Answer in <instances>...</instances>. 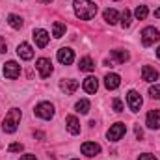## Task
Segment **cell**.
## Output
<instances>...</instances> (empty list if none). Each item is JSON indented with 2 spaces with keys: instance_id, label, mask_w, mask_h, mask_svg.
I'll use <instances>...</instances> for the list:
<instances>
[{
  "instance_id": "cell-18",
  "label": "cell",
  "mask_w": 160,
  "mask_h": 160,
  "mask_svg": "<svg viewBox=\"0 0 160 160\" xmlns=\"http://www.w3.org/2000/svg\"><path fill=\"white\" fill-rule=\"evenodd\" d=\"M65 125H67V130H69L73 136L80 134V123L75 116H67V118H65Z\"/></svg>"
},
{
  "instance_id": "cell-31",
  "label": "cell",
  "mask_w": 160,
  "mask_h": 160,
  "mask_svg": "<svg viewBox=\"0 0 160 160\" xmlns=\"http://www.w3.org/2000/svg\"><path fill=\"white\" fill-rule=\"evenodd\" d=\"M6 50H8V43L4 38H0V52H6Z\"/></svg>"
},
{
  "instance_id": "cell-13",
  "label": "cell",
  "mask_w": 160,
  "mask_h": 160,
  "mask_svg": "<svg viewBox=\"0 0 160 160\" xmlns=\"http://www.w3.org/2000/svg\"><path fill=\"white\" fill-rule=\"evenodd\" d=\"M145 125L153 130H158L160 128V110H151L145 118Z\"/></svg>"
},
{
  "instance_id": "cell-6",
  "label": "cell",
  "mask_w": 160,
  "mask_h": 160,
  "mask_svg": "<svg viewBox=\"0 0 160 160\" xmlns=\"http://www.w3.org/2000/svg\"><path fill=\"white\" fill-rule=\"evenodd\" d=\"M125 132H127L125 123H116V125H112L110 130L106 132V138H108L110 142H119L121 138L125 136Z\"/></svg>"
},
{
  "instance_id": "cell-36",
  "label": "cell",
  "mask_w": 160,
  "mask_h": 160,
  "mask_svg": "<svg viewBox=\"0 0 160 160\" xmlns=\"http://www.w3.org/2000/svg\"><path fill=\"white\" fill-rule=\"evenodd\" d=\"M157 58L160 60V47H158V50H157Z\"/></svg>"
},
{
  "instance_id": "cell-5",
  "label": "cell",
  "mask_w": 160,
  "mask_h": 160,
  "mask_svg": "<svg viewBox=\"0 0 160 160\" xmlns=\"http://www.w3.org/2000/svg\"><path fill=\"white\" fill-rule=\"evenodd\" d=\"M34 114L41 119H52L54 118V106L50 102H39L34 110Z\"/></svg>"
},
{
  "instance_id": "cell-9",
  "label": "cell",
  "mask_w": 160,
  "mask_h": 160,
  "mask_svg": "<svg viewBox=\"0 0 160 160\" xmlns=\"http://www.w3.org/2000/svg\"><path fill=\"white\" fill-rule=\"evenodd\" d=\"M32 38H34L36 45H38L39 48H45V47L48 45V41H50L48 32H47V30H43V28H36V30H34V34H32Z\"/></svg>"
},
{
  "instance_id": "cell-24",
  "label": "cell",
  "mask_w": 160,
  "mask_h": 160,
  "mask_svg": "<svg viewBox=\"0 0 160 160\" xmlns=\"http://www.w3.org/2000/svg\"><path fill=\"white\" fill-rule=\"evenodd\" d=\"M147 15H149V9H147V6H138V8L134 9V17H136L138 21H143Z\"/></svg>"
},
{
  "instance_id": "cell-34",
  "label": "cell",
  "mask_w": 160,
  "mask_h": 160,
  "mask_svg": "<svg viewBox=\"0 0 160 160\" xmlns=\"http://www.w3.org/2000/svg\"><path fill=\"white\" fill-rule=\"evenodd\" d=\"M155 17H157V19H160V8H158V9H155Z\"/></svg>"
},
{
  "instance_id": "cell-11",
  "label": "cell",
  "mask_w": 160,
  "mask_h": 160,
  "mask_svg": "<svg viewBox=\"0 0 160 160\" xmlns=\"http://www.w3.org/2000/svg\"><path fill=\"white\" fill-rule=\"evenodd\" d=\"M80 151H82V155H86V157H97V155L101 153V145L95 143V142H84V143L80 145Z\"/></svg>"
},
{
  "instance_id": "cell-15",
  "label": "cell",
  "mask_w": 160,
  "mask_h": 160,
  "mask_svg": "<svg viewBox=\"0 0 160 160\" xmlns=\"http://www.w3.org/2000/svg\"><path fill=\"white\" fill-rule=\"evenodd\" d=\"M82 88H84L86 93L93 95V93H97V89H99V80L95 78V77H88V78L82 82Z\"/></svg>"
},
{
  "instance_id": "cell-30",
  "label": "cell",
  "mask_w": 160,
  "mask_h": 160,
  "mask_svg": "<svg viewBox=\"0 0 160 160\" xmlns=\"http://www.w3.org/2000/svg\"><path fill=\"white\" fill-rule=\"evenodd\" d=\"M138 160H157V157L155 155H149V153H143V155L138 157Z\"/></svg>"
},
{
  "instance_id": "cell-20",
  "label": "cell",
  "mask_w": 160,
  "mask_h": 160,
  "mask_svg": "<svg viewBox=\"0 0 160 160\" xmlns=\"http://www.w3.org/2000/svg\"><path fill=\"white\" fill-rule=\"evenodd\" d=\"M102 17H104V21L108 22V24H116L118 21H119V13L116 11V9H104V13H102Z\"/></svg>"
},
{
  "instance_id": "cell-12",
  "label": "cell",
  "mask_w": 160,
  "mask_h": 160,
  "mask_svg": "<svg viewBox=\"0 0 160 160\" xmlns=\"http://www.w3.org/2000/svg\"><path fill=\"white\" fill-rule=\"evenodd\" d=\"M78 80H73V78H67V80H62L60 82V89L65 93V95H73L77 89H78Z\"/></svg>"
},
{
  "instance_id": "cell-2",
  "label": "cell",
  "mask_w": 160,
  "mask_h": 160,
  "mask_svg": "<svg viewBox=\"0 0 160 160\" xmlns=\"http://www.w3.org/2000/svg\"><path fill=\"white\" fill-rule=\"evenodd\" d=\"M19 123H21V110H19V108H11V110L6 114L4 121H2V130L8 132V134H11V132L17 130Z\"/></svg>"
},
{
  "instance_id": "cell-32",
  "label": "cell",
  "mask_w": 160,
  "mask_h": 160,
  "mask_svg": "<svg viewBox=\"0 0 160 160\" xmlns=\"http://www.w3.org/2000/svg\"><path fill=\"white\" fill-rule=\"evenodd\" d=\"M21 160H38V158H36V155H22Z\"/></svg>"
},
{
  "instance_id": "cell-37",
  "label": "cell",
  "mask_w": 160,
  "mask_h": 160,
  "mask_svg": "<svg viewBox=\"0 0 160 160\" xmlns=\"http://www.w3.org/2000/svg\"><path fill=\"white\" fill-rule=\"evenodd\" d=\"M73 160H78V158H73Z\"/></svg>"
},
{
  "instance_id": "cell-28",
  "label": "cell",
  "mask_w": 160,
  "mask_h": 160,
  "mask_svg": "<svg viewBox=\"0 0 160 160\" xmlns=\"http://www.w3.org/2000/svg\"><path fill=\"white\" fill-rule=\"evenodd\" d=\"M22 149H24V145H22V143H11V145L8 147V151H9V153H21Z\"/></svg>"
},
{
  "instance_id": "cell-17",
  "label": "cell",
  "mask_w": 160,
  "mask_h": 160,
  "mask_svg": "<svg viewBox=\"0 0 160 160\" xmlns=\"http://www.w3.org/2000/svg\"><path fill=\"white\" fill-rule=\"evenodd\" d=\"M119 84H121V77L116 75V73H108V75L104 77V86H106V89H118Z\"/></svg>"
},
{
  "instance_id": "cell-10",
  "label": "cell",
  "mask_w": 160,
  "mask_h": 160,
  "mask_svg": "<svg viewBox=\"0 0 160 160\" xmlns=\"http://www.w3.org/2000/svg\"><path fill=\"white\" fill-rule=\"evenodd\" d=\"M21 75V65L17 62H8L4 63V77L9 80H15L17 77Z\"/></svg>"
},
{
  "instance_id": "cell-29",
  "label": "cell",
  "mask_w": 160,
  "mask_h": 160,
  "mask_svg": "<svg viewBox=\"0 0 160 160\" xmlns=\"http://www.w3.org/2000/svg\"><path fill=\"white\" fill-rule=\"evenodd\" d=\"M112 106H114V110H116L118 114H119V112H123V102H121V99H114Z\"/></svg>"
},
{
  "instance_id": "cell-8",
  "label": "cell",
  "mask_w": 160,
  "mask_h": 160,
  "mask_svg": "<svg viewBox=\"0 0 160 160\" xmlns=\"http://www.w3.org/2000/svg\"><path fill=\"white\" fill-rule=\"evenodd\" d=\"M58 62H60L62 65H71V63L75 62V50L69 48V47L60 48V50H58Z\"/></svg>"
},
{
  "instance_id": "cell-25",
  "label": "cell",
  "mask_w": 160,
  "mask_h": 160,
  "mask_svg": "<svg viewBox=\"0 0 160 160\" xmlns=\"http://www.w3.org/2000/svg\"><path fill=\"white\" fill-rule=\"evenodd\" d=\"M75 108H77L78 114H88V112H89V101H88V99H80Z\"/></svg>"
},
{
  "instance_id": "cell-19",
  "label": "cell",
  "mask_w": 160,
  "mask_h": 160,
  "mask_svg": "<svg viewBox=\"0 0 160 160\" xmlns=\"http://www.w3.org/2000/svg\"><path fill=\"white\" fill-rule=\"evenodd\" d=\"M78 69L84 71V73H91V71L95 69V63H93V60H91L89 56H84V58L80 60V63H78Z\"/></svg>"
},
{
  "instance_id": "cell-33",
  "label": "cell",
  "mask_w": 160,
  "mask_h": 160,
  "mask_svg": "<svg viewBox=\"0 0 160 160\" xmlns=\"http://www.w3.org/2000/svg\"><path fill=\"white\" fill-rule=\"evenodd\" d=\"M136 136H138L140 140H142V136H143V132H142V128H140V127H136Z\"/></svg>"
},
{
  "instance_id": "cell-7",
  "label": "cell",
  "mask_w": 160,
  "mask_h": 160,
  "mask_svg": "<svg viewBox=\"0 0 160 160\" xmlns=\"http://www.w3.org/2000/svg\"><path fill=\"white\" fill-rule=\"evenodd\" d=\"M36 67H38V71H39L41 78H48V77L52 75V62H50L48 58H39V60L36 62Z\"/></svg>"
},
{
  "instance_id": "cell-4",
  "label": "cell",
  "mask_w": 160,
  "mask_h": 160,
  "mask_svg": "<svg viewBox=\"0 0 160 160\" xmlns=\"http://www.w3.org/2000/svg\"><path fill=\"white\" fill-rule=\"evenodd\" d=\"M127 104H128L130 112H140V108H142V104H143L142 95H140L136 89H130V91L127 93Z\"/></svg>"
},
{
  "instance_id": "cell-26",
  "label": "cell",
  "mask_w": 160,
  "mask_h": 160,
  "mask_svg": "<svg viewBox=\"0 0 160 160\" xmlns=\"http://www.w3.org/2000/svg\"><path fill=\"white\" fill-rule=\"evenodd\" d=\"M130 19H132L130 11H128V9H125V11H123V15H121V26H123V28H128V26H130V22H132Z\"/></svg>"
},
{
  "instance_id": "cell-16",
  "label": "cell",
  "mask_w": 160,
  "mask_h": 160,
  "mask_svg": "<svg viewBox=\"0 0 160 160\" xmlns=\"http://www.w3.org/2000/svg\"><path fill=\"white\" fill-rule=\"evenodd\" d=\"M142 78L145 82H155V80H158V71L151 65H143L142 67Z\"/></svg>"
},
{
  "instance_id": "cell-21",
  "label": "cell",
  "mask_w": 160,
  "mask_h": 160,
  "mask_svg": "<svg viewBox=\"0 0 160 160\" xmlns=\"http://www.w3.org/2000/svg\"><path fill=\"white\" fill-rule=\"evenodd\" d=\"M8 22H9V26H11V28H15V30H21V28H22V24H24L22 17H19V15H15V13H11V15L8 17Z\"/></svg>"
},
{
  "instance_id": "cell-35",
  "label": "cell",
  "mask_w": 160,
  "mask_h": 160,
  "mask_svg": "<svg viewBox=\"0 0 160 160\" xmlns=\"http://www.w3.org/2000/svg\"><path fill=\"white\" fill-rule=\"evenodd\" d=\"M38 2H39V4H50L52 0H38Z\"/></svg>"
},
{
  "instance_id": "cell-14",
  "label": "cell",
  "mask_w": 160,
  "mask_h": 160,
  "mask_svg": "<svg viewBox=\"0 0 160 160\" xmlns=\"http://www.w3.org/2000/svg\"><path fill=\"white\" fill-rule=\"evenodd\" d=\"M17 54H19V58L21 60H32L34 58V48L28 45V43H21L19 47H17Z\"/></svg>"
},
{
  "instance_id": "cell-1",
  "label": "cell",
  "mask_w": 160,
  "mask_h": 160,
  "mask_svg": "<svg viewBox=\"0 0 160 160\" xmlns=\"http://www.w3.org/2000/svg\"><path fill=\"white\" fill-rule=\"evenodd\" d=\"M73 8H75V15L82 21H91L97 15V6L91 0H75Z\"/></svg>"
},
{
  "instance_id": "cell-23",
  "label": "cell",
  "mask_w": 160,
  "mask_h": 160,
  "mask_svg": "<svg viewBox=\"0 0 160 160\" xmlns=\"http://www.w3.org/2000/svg\"><path fill=\"white\" fill-rule=\"evenodd\" d=\"M112 54V58H116V62H119V63H125V62H128V52L127 50H121V48H116V50H112L110 52Z\"/></svg>"
},
{
  "instance_id": "cell-3",
  "label": "cell",
  "mask_w": 160,
  "mask_h": 160,
  "mask_svg": "<svg viewBox=\"0 0 160 160\" xmlns=\"http://www.w3.org/2000/svg\"><path fill=\"white\" fill-rule=\"evenodd\" d=\"M140 38H142V45H143V47H151V45H155L157 41H160V32L155 26H147V28L142 30Z\"/></svg>"
},
{
  "instance_id": "cell-22",
  "label": "cell",
  "mask_w": 160,
  "mask_h": 160,
  "mask_svg": "<svg viewBox=\"0 0 160 160\" xmlns=\"http://www.w3.org/2000/svg\"><path fill=\"white\" fill-rule=\"evenodd\" d=\"M52 36H54L56 39L63 38V36H65V24H63V22H60V21H56V22L52 24Z\"/></svg>"
},
{
  "instance_id": "cell-27",
  "label": "cell",
  "mask_w": 160,
  "mask_h": 160,
  "mask_svg": "<svg viewBox=\"0 0 160 160\" xmlns=\"http://www.w3.org/2000/svg\"><path fill=\"white\" fill-rule=\"evenodd\" d=\"M149 95H151L153 99H158L160 101V84H155V86L149 88Z\"/></svg>"
}]
</instances>
